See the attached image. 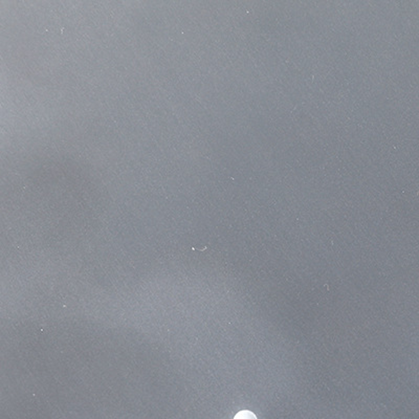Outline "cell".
I'll return each instance as SVG.
<instances>
[{
	"label": "cell",
	"mask_w": 419,
	"mask_h": 419,
	"mask_svg": "<svg viewBox=\"0 0 419 419\" xmlns=\"http://www.w3.org/2000/svg\"><path fill=\"white\" fill-rule=\"evenodd\" d=\"M235 419H256V416L250 411H242L236 415Z\"/></svg>",
	"instance_id": "cell-1"
}]
</instances>
